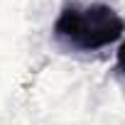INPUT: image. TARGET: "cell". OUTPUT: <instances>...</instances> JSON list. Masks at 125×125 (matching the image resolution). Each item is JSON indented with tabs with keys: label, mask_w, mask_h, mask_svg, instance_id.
Listing matches in <instances>:
<instances>
[{
	"label": "cell",
	"mask_w": 125,
	"mask_h": 125,
	"mask_svg": "<svg viewBox=\"0 0 125 125\" xmlns=\"http://www.w3.org/2000/svg\"><path fill=\"white\" fill-rule=\"evenodd\" d=\"M125 32V20L103 3L66 5L54 22V37L79 52H96L118 42Z\"/></svg>",
	"instance_id": "1"
},
{
	"label": "cell",
	"mask_w": 125,
	"mask_h": 125,
	"mask_svg": "<svg viewBox=\"0 0 125 125\" xmlns=\"http://www.w3.org/2000/svg\"><path fill=\"white\" fill-rule=\"evenodd\" d=\"M118 69H120L123 76H125V42H123L120 49H118Z\"/></svg>",
	"instance_id": "2"
}]
</instances>
